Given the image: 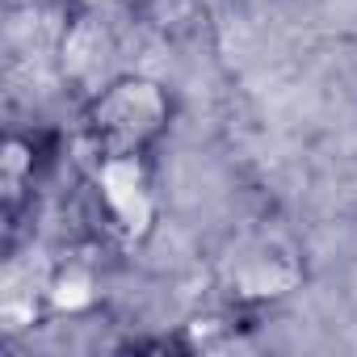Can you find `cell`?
I'll use <instances>...</instances> for the list:
<instances>
[{
    "label": "cell",
    "mask_w": 357,
    "mask_h": 357,
    "mask_svg": "<svg viewBox=\"0 0 357 357\" xmlns=\"http://www.w3.org/2000/svg\"><path fill=\"white\" fill-rule=\"evenodd\" d=\"M147 0H72V9H84V13H97V17H126L135 9H143Z\"/></svg>",
    "instance_id": "obj_7"
},
{
    "label": "cell",
    "mask_w": 357,
    "mask_h": 357,
    "mask_svg": "<svg viewBox=\"0 0 357 357\" xmlns=\"http://www.w3.org/2000/svg\"><path fill=\"white\" fill-rule=\"evenodd\" d=\"M38 168H43V147H38V139L13 130V135L5 139V155H0V181H5V215H9V231L17 227V215H22L26 194H34Z\"/></svg>",
    "instance_id": "obj_5"
},
{
    "label": "cell",
    "mask_w": 357,
    "mask_h": 357,
    "mask_svg": "<svg viewBox=\"0 0 357 357\" xmlns=\"http://www.w3.org/2000/svg\"><path fill=\"white\" fill-rule=\"evenodd\" d=\"M93 223L122 248L143 244L160 223V198L147 155H97L89 176Z\"/></svg>",
    "instance_id": "obj_3"
},
{
    "label": "cell",
    "mask_w": 357,
    "mask_h": 357,
    "mask_svg": "<svg viewBox=\"0 0 357 357\" xmlns=\"http://www.w3.org/2000/svg\"><path fill=\"white\" fill-rule=\"evenodd\" d=\"M172 126V97L151 76H118L84 101V135L97 155H147Z\"/></svg>",
    "instance_id": "obj_1"
},
{
    "label": "cell",
    "mask_w": 357,
    "mask_h": 357,
    "mask_svg": "<svg viewBox=\"0 0 357 357\" xmlns=\"http://www.w3.org/2000/svg\"><path fill=\"white\" fill-rule=\"evenodd\" d=\"M43 303L55 311V315H89L97 303H101V282H97V269L84 265V261H63L47 282H43Z\"/></svg>",
    "instance_id": "obj_6"
},
{
    "label": "cell",
    "mask_w": 357,
    "mask_h": 357,
    "mask_svg": "<svg viewBox=\"0 0 357 357\" xmlns=\"http://www.w3.org/2000/svg\"><path fill=\"white\" fill-rule=\"evenodd\" d=\"M55 76L80 97L93 101L105 84H114L118 72V34L109 17L72 9L63 17L59 43H55Z\"/></svg>",
    "instance_id": "obj_4"
},
{
    "label": "cell",
    "mask_w": 357,
    "mask_h": 357,
    "mask_svg": "<svg viewBox=\"0 0 357 357\" xmlns=\"http://www.w3.org/2000/svg\"><path fill=\"white\" fill-rule=\"evenodd\" d=\"M215 273L236 307H261V303H278L290 290H298L307 269H303L298 244L282 227L261 223L227 240Z\"/></svg>",
    "instance_id": "obj_2"
}]
</instances>
